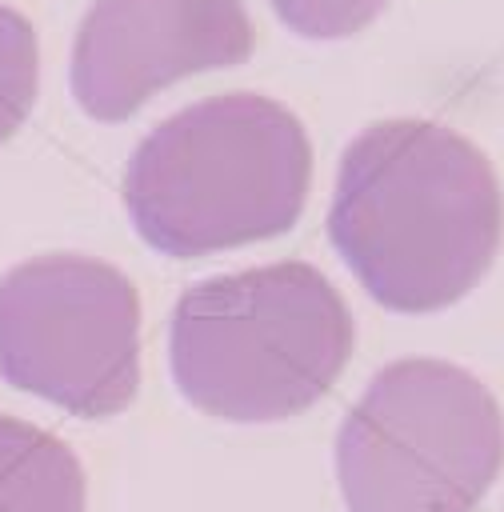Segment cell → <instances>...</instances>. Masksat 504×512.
I'll use <instances>...</instances> for the list:
<instances>
[{
  "mask_svg": "<svg viewBox=\"0 0 504 512\" xmlns=\"http://www.w3.org/2000/svg\"><path fill=\"white\" fill-rule=\"evenodd\" d=\"M504 200L488 156L432 120L364 128L336 172L332 248L364 292L392 312H436L488 272Z\"/></svg>",
  "mask_w": 504,
  "mask_h": 512,
  "instance_id": "6da1fadb",
  "label": "cell"
},
{
  "mask_svg": "<svg viewBox=\"0 0 504 512\" xmlns=\"http://www.w3.org/2000/svg\"><path fill=\"white\" fill-rule=\"evenodd\" d=\"M304 124L276 100L228 92L156 124L128 160L136 232L164 256H208L288 232L308 196Z\"/></svg>",
  "mask_w": 504,
  "mask_h": 512,
  "instance_id": "7a4b0ae2",
  "label": "cell"
},
{
  "mask_svg": "<svg viewBox=\"0 0 504 512\" xmlns=\"http://www.w3.org/2000/svg\"><path fill=\"white\" fill-rule=\"evenodd\" d=\"M176 388L208 416L268 424L312 408L352 356V316L300 260L192 284L172 308Z\"/></svg>",
  "mask_w": 504,
  "mask_h": 512,
  "instance_id": "3957f363",
  "label": "cell"
},
{
  "mask_svg": "<svg viewBox=\"0 0 504 512\" xmlns=\"http://www.w3.org/2000/svg\"><path fill=\"white\" fill-rule=\"evenodd\" d=\"M500 464V404L448 360L380 368L336 436L348 512H476Z\"/></svg>",
  "mask_w": 504,
  "mask_h": 512,
  "instance_id": "277c9868",
  "label": "cell"
},
{
  "mask_svg": "<svg viewBox=\"0 0 504 512\" xmlns=\"http://www.w3.org/2000/svg\"><path fill=\"white\" fill-rule=\"evenodd\" d=\"M0 376L72 416L104 420L140 384V300L92 256H36L0 276Z\"/></svg>",
  "mask_w": 504,
  "mask_h": 512,
  "instance_id": "5b68a950",
  "label": "cell"
},
{
  "mask_svg": "<svg viewBox=\"0 0 504 512\" xmlns=\"http://www.w3.org/2000/svg\"><path fill=\"white\" fill-rule=\"evenodd\" d=\"M244 0H96L72 44V96L104 124L128 120L160 88L252 56Z\"/></svg>",
  "mask_w": 504,
  "mask_h": 512,
  "instance_id": "8992f818",
  "label": "cell"
},
{
  "mask_svg": "<svg viewBox=\"0 0 504 512\" xmlns=\"http://www.w3.org/2000/svg\"><path fill=\"white\" fill-rule=\"evenodd\" d=\"M0 512H84V468L36 424L0 416Z\"/></svg>",
  "mask_w": 504,
  "mask_h": 512,
  "instance_id": "52a82bcc",
  "label": "cell"
},
{
  "mask_svg": "<svg viewBox=\"0 0 504 512\" xmlns=\"http://www.w3.org/2000/svg\"><path fill=\"white\" fill-rule=\"evenodd\" d=\"M36 80H40L36 32L16 8L0 4V144L32 112Z\"/></svg>",
  "mask_w": 504,
  "mask_h": 512,
  "instance_id": "ba28073f",
  "label": "cell"
},
{
  "mask_svg": "<svg viewBox=\"0 0 504 512\" xmlns=\"http://www.w3.org/2000/svg\"><path fill=\"white\" fill-rule=\"evenodd\" d=\"M388 0H272L276 16L308 40H340L384 12Z\"/></svg>",
  "mask_w": 504,
  "mask_h": 512,
  "instance_id": "9c48e42d",
  "label": "cell"
}]
</instances>
